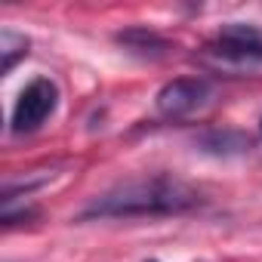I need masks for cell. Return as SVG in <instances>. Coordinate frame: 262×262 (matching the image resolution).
<instances>
[{
  "instance_id": "6da1fadb",
  "label": "cell",
  "mask_w": 262,
  "mask_h": 262,
  "mask_svg": "<svg viewBox=\"0 0 262 262\" xmlns=\"http://www.w3.org/2000/svg\"><path fill=\"white\" fill-rule=\"evenodd\" d=\"M207 198L167 173L158 176H142V179H129L105 194H96L83 210L80 219H136V216H179L204 207Z\"/></svg>"
},
{
  "instance_id": "7a4b0ae2",
  "label": "cell",
  "mask_w": 262,
  "mask_h": 262,
  "mask_svg": "<svg viewBox=\"0 0 262 262\" xmlns=\"http://www.w3.org/2000/svg\"><path fill=\"white\" fill-rule=\"evenodd\" d=\"M207 59L228 68H259L262 65V25L228 22L204 47Z\"/></svg>"
},
{
  "instance_id": "3957f363",
  "label": "cell",
  "mask_w": 262,
  "mask_h": 262,
  "mask_svg": "<svg viewBox=\"0 0 262 262\" xmlns=\"http://www.w3.org/2000/svg\"><path fill=\"white\" fill-rule=\"evenodd\" d=\"M59 108V86L50 77H34L16 99L13 114H10V129L13 133H34L47 123V117H53V111Z\"/></svg>"
},
{
  "instance_id": "277c9868",
  "label": "cell",
  "mask_w": 262,
  "mask_h": 262,
  "mask_svg": "<svg viewBox=\"0 0 262 262\" xmlns=\"http://www.w3.org/2000/svg\"><path fill=\"white\" fill-rule=\"evenodd\" d=\"M207 96H210V83L204 77H176V80H170L158 90L155 105L164 117L176 120V117H185V114L198 111L207 102Z\"/></svg>"
},
{
  "instance_id": "5b68a950",
  "label": "cell",
  "mask_w": 262,
  "mask_h": 262,
  "mask_svg": "<svg viewBox=\"0 0 262 262\" xmlns=\"http://www.w3.org/2000/svg\"><path fill=\"white\" fill-rule=\"evenodd\" d=\"M114 40L129 53V56H136V59H145V62H158L170 53V40L145 25H133V28H123L114 34Z\"/></svg>"
},
{
  "instance_id": "8992f818",
  "label": "cell",
  "mask_w": 262,
  "mask_h": 262,
  "mask_svg": "<svg viewBox=\"0 0 262 262\" xmlns=\"http://www.w3.org/2000/svg\"><path fill=\"white\" fill-rule=\"evenodd\" d=\"M194 145L207 155H216V158H234V155H247L253 139L241 129H207L194 139Z\"/></svg>"
},
{
  "instance_id": "52a82bcc",
  "label": "cell",
  "mask_w": 262,
  "mask_h": 262,
  "mask_svg": "<svg viewBox=\"0 0 262 262\" xmlns=\"http://www.w3.org/2000/svg\"><path fill=\"white\" fill-rule=\"evenodd\" d=\"M28 47H31V40H28L25 34H16V31H10V28L0 31V53H4V71H7V74L16 68L19 59L28 56Z\"/></svg>"
},
{
  "instance_id": "ba28073f",
  "label": "cell",
  "mask_w": 262,
  "mask_h": 262,
  "mask_svg": "<svg viewBox=\"0 0 262 262\" xmlns=\"http://www.w3.org/2000/svg\"><path fill=\"white\" fill-rule=\"evenodd\" d=\"M259 133H262V123H259Z\"/></svg>"
}]
</instances>
